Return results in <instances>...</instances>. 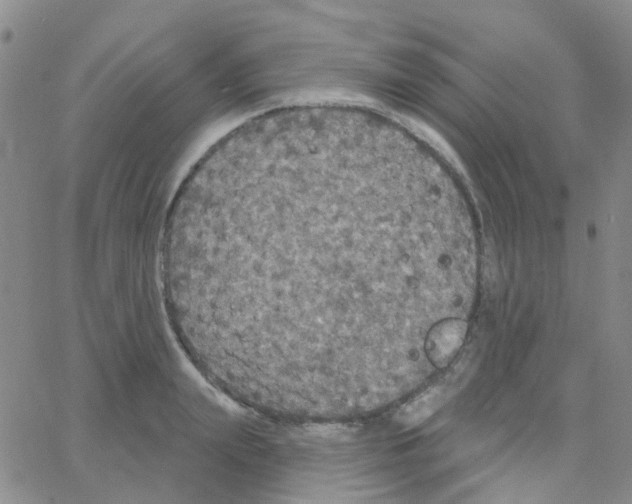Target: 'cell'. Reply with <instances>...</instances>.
I'll return each instance as SVG.
<instances>
[{
    "label": "cell",
    "instance_id": "3",
    "mask_svg": "<svg viewBox=\"0 0 632 504\" xmlns=\"http://www.w3.org/2000/svg\"><path fill=\"white\" fill-rule=\"evenodd\" d=\"M445 392L440 386L423 391L397 412L396 419L404 427H414L432 416L444 403Z\"/></svg>",
    "mask_w": 632,
    "mask_h": 504
},
{
    "label": "cell",
    "instance_id": "1",
    "mask_svg": "<svg viewBox=\"0 0 632 504\" xmlns=\"http://www.w3.org/2000/svg\"><path fill=\"white\" fill-rule=\"evenodd\" d=\"M209 258L231 317L255 349L338 369L374 355L390 294L432 273L439 246L403 189L328 170L272 182L216 214Z\"/></svg>",
    "mask_w": 632,
    "mask_h": 504
},
{
    "label": "cell",
    "instance_id": "2",
    "mask_svg": "<svg viewBox=\"0 0 632 504\" xmlns=\"http://www.w3.org/2000/svg\"><path fill=\"white\" fill-rule=\"evenodd\" d=\"M467 323L456 317L444 318L427 332L424 350L428 360L437 368L446 367L461 348Z\"/></svg>",
    "mask_w": 632,
    "mask_h": 504
}]
</instances>
